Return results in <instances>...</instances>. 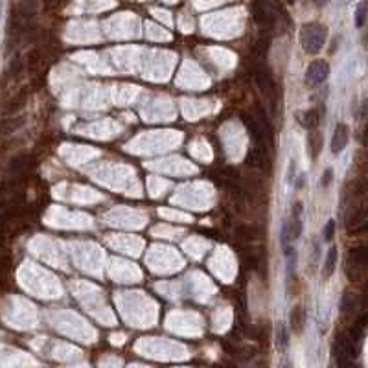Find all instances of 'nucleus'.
I'll return each mask as SVG.
<instances>
[{"mask_svg": "<svg viewBox=\"0 0 368 368\" xmlns=\"http://www.w3.org/2000/svg\"><path fill=\"white\" fill-rule=\"evenodd\" d=\"M350 140V129H348L346 123H337V127L333 131V138H332V151L335 155L341 153L342 149L348 145Z\"/></svg>", "mask_w": 368, "mask_h": 368, "instance_id": "423d86ee", "label": "nucleus"}, {"mask_svg": "<svg viewBox=\"0 0 368 368\" xmlns=\"http://www.w3.org/2000/svg\"><path fill=\"white\" fill-rule=\"evenodd\" d=\"M295 171H297V162H295V160H291V164H289V171H287V180H289V182H293Z\"/></svg>", "mask_w": 368, "mask_h": 368, "instance_id": "6ab92c4d", "label": "nucleus"}, {"mask_svg": "<svg viewBox=\"0 0 368 368\" xmlns=\"http://www.w3.org/2000/svg\"><path fill=\"white\" fill-rule=\"evenodd\" d=\"M337 249L335 247H332V249L328 250V254H326V260H324V269H322V274H324V278H329V276L335 272V267H337Z\"/></svg>", "mask_w": 368, "mask_h": 368, "instance_id": "6e6552de", "label": "nucleus"}, {"mask_svg": "<svg viewBox=\"0 0 368 368\" xmlns=\"http://www.w3.org/2000/svg\"><path fill=\"white\" fill-rule=\"evenodd\" d=\"M254 79H256V83H258L260 90L274 101L276 100V85H274V79H272L271 72H269L267 68H263V66H258V68L254 70Z\"/></svg>", "mask_w": 368, "mask_h": 368, "instance_id": "39448f33", "label": "nucleus"}, {"mask_svg": "<svg viewBox=\"0 0 368 368\" xmlns=\"http://www.w3.org/2000/svg\"><path fill=\"white\" fill-rule=\"evenodd\" d=\"M364 19H366V4L361 2V4L357 6V11H355V24H357V28L363 26Z\"/></svg>", "mask_w": 368, "mask_h": 368, "instance_id": "2eb2a0df", "label": "nucleus"}, {"mask_svg": "<svg viewBox=\"0 0 368 368\" xmlns=\"http://www.w3.org/2000/svg\"><path fill=\"white\" fill-rule=\"evenodd\" d=\"M326 35L328 31L322 24H317V22H311V24H306L302 28V33H300V43H302L304 50L307 53H317L322 50L326 43Z\"/></svg>", "mask_w": 368, "mask_h": 368, "instance_id": "f03ea898", "label": "nucleus"}, {"mask_svg": "<svg viewBox=\"0 0 368 368\" xmlns=\"http://www.w3.org/2000/svg\"><path fill=\"white\" fill-rule=\"evenodd\" d=\"M307 144H309V148H311L313 158L319 157L320 149H322V140H320L319 133H313V135H309V138H307Z\"/></svg>", "mask_w": 368, "mask_h": 368, "instance_id": "ddd939ff", "label": "nucleus"}, {"mask_svg": "<svg viewBox=\"0 0 368 368\" xmlns=\"http://www.w3.org/2000/svg\"><path fill=\"white\" fill-rule=\"evenodd\" d=\"M333 354H335V361L341 368H350L354 364L355 357H357V350H355V342L352 341L348 335H339L335 339V346H333Z\"/></svg>", "mask_w": 368, "mask_h": 368, "instance_id": "7ed1b4c3", "label": "nucleus"}, {"mask_svg": "<svg viewBox=\"0 0 368 368\" xmlns=\"http://www.w3.org/2000/svg\"><path fill=\"white\" fill-rule=\"evenodd\" d=\"M320 123V111L319 109H309L302 114V125L307 129H315Z\"/></svg>", "mask_w": 368, "mask_h": 368, "instance_id": "9b49d317", "label": "nucleus"}, {"mask_svg": "<svg viewBox=\"0 0 368 368\" xmlns=\"http://www.w3.org/2000/svg\"><path fill=\"white\" fill-rule=\"evenodd\" d=\"M328 2H329V0H315V4L319 6V8H322V6H326V4H328Z\"/></svg>", "mask_w": 368, "mask_h": 368, "instance_id": "aec40b11", "label": "nucleus"}, {"mask_svg": "<svg viewBox=\"0 0 368 368\" xmlns=\"http://www.w3.org/2000/svg\"><path fill=\"white\" fill-rule=\"evenodd\" d=\"M332 180H333V170L332 168H328V170L322 173V180H320V184H322V186H329Z\"/></svg>", "mask_w": 368, "mask_h": 368, "instance_id": "a211bd4d", "label": "nucleus"}, {"mask_svg": "<svg viewBox=\"0 0 368 368\" xmlns=\"http://www.w3.org/2000/svg\"><path fill=\"white\" fill-rule=\"evenodd\" d=\"M333 232H335V221L329 219L324 227V241H332L333 240Z\"/></svg>", "mask_w": 368, "mask_h": 368, "instance_id": "f3484780", "label": "nucleus"}, {"mask_svg": "<svg viewBox=\"0 0 368 368\" xmlns=\"http://www.w3.org/2000/svg\"><path fill=\"white\" fill-rule=\"evenodd\" d=\"M276 344H278V348H280V350H285V348H287V344H289V335H287V329H285V326H282V324H280V328H278Z\"/></svg>", "mask_w": 368, "mask_h": 368, "instance_id": "4468645a", "label": "nucleus"}, {"mask_svg": "<svg viewBox=\"0 0 368 368\" xmlns=\"http://www.w3.org/2000/svg\"><path fill=\"white\" fill-rule=\"evenodd\" d=\"M241 120H243V123H245V127H247V131L250 133V136H252V140L258 144V142H262V129H260V125H258V122H256L252 116H247V114H243L241 116Z\"/></svg>", "mask_w": 368, "mask_h": 368, "instance_id": "1a4fd4ad", "label": "nucleus"}, {"mask_svg": "<svg viewBox=\"0 0 368 368\" xmlns=\"http://www.w3.org/2000/svg\"><path fill=\"white\" fill-rule=\"evenodd\" d=\"M329 76V65L326 61H315L309 65L306 72V83L309 87H317V85L324 83Z\"/></svg>", "mask_w": 368, "mask_h": 368, "instance_id": "20e7f679", "label": "nucleus"}, {"mask_svg": "<svg viewBox=\"0 0 368 368\" xmlns=\"http://www.w3.org/2000/svg\"><path fill=\"white\" fill-rule=\"evenodd\" d=\"M284 368H287V366H284Z\"/></svg>", "mask_w": 368, "mask_h": 368, "instance_id": "412c9836", "label": "nucleus"}, {"mask_svg": "<svg viewBox=\"0 0 368 368\" xmlns=\"http://www.w3.org/2000/svg\"><path fill=\"white\" fill-rule=\"evenodd\" d=\"M289 322H291V329H293L295 333H302L304 326H306V309H304L302 306H295L293 309H291Z\"/></svg>", "mask_w": 368, "mask_h": 368, "instance_id": "0eeeda50", "label": "nucleus"}, {"mask_svg": "<svg viewBox=\"0 0 368 368\" xmlns=\"http://www.w3.org/2000/svg\"><path fill=\"white\" fill-rule=\"evenodd\" d=\"M355 307V297H352V295H344V298H342L341 302V309L342 311H352Z\"/></svg>", "mask_w": 368, "mask_h": 368, "instance_id": "dca6fc26", "label": "nucleus"}, {"mask_svg": "<svg viewBox=\"0 0 368 368\" xmlns=\"http://www.w3.org/2000/svg\"><path fill=\"white\" fill-rule=\"evenodd\" d=\"M236 234L241 237V240L252 241V240H256V236H258V230H256L254 227H250V225H241V227L236 228Z\"/></svg>", "mask_w": 368, "mask_h": 368, "instance_id": "f8f14e48", "label": "nucleus"}, {"mask_svg": "<svg viewBox=\"0 0 368 368\" xmlns=\"http://www.w3.org/2000/svg\"><path fill=\"white\" fill-rule=\"evenodd\" d=\"M245 162L249 164L250 168H254V170H265V155H263V151H260V149H252V151H249V155H247Z\"/></svg>", "mask_w": 368, "mask_h": 368, "instance_id": "9d476101", "label": "nucleus"}, {"mask_svg": "<svg viewBox=\"0 0 368 368\" xmlns=\"http://www.w3.org/2000/svg\"><path fill=\"white\" fill-rule=\"evenodd\" d=\"M252 11H254L256 22L260 26H265L267 30H272L282 17L285 19V13L276 0H254Z\"/></svg>", "mask_w": 368, "mask_h": 368, "instance_id": "f257e3e1", "label": "nucleus"}]
</instances>
